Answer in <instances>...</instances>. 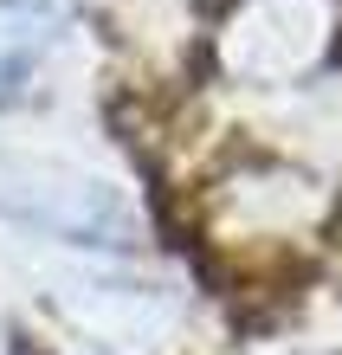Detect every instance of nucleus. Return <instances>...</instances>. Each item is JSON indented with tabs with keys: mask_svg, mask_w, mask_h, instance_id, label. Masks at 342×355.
<instances>
[{
	"mask_svg": "<svg viewBox=\"0 0 342 355\" xmlns=\"http://www.w3.org/2000/svg\"><path fill=\"white\" fill-rule=\"evenodd\" d=\"M0 355H7V343H0Z\"/></svg>",
	"mask_w": 342,
	"mask_h": 355,
	"instance_id": "obj_3",
	"label": "nucleus"
},
{
	"mask_svg": "<svg viewBox=\"0 0 342 355\" xmlns=\"http://www.w3.org/2000/svg\"><path fill=\"white\" fill-rule=\"evenodd\" d=\"M330 33V0H239L220 26V65L246 85H297L323 65Z\"/></svg>",
	"mask_w": 342,
	"mask_h": 355,
	"instance_id": "obj_1",
	"label": "nucleus"
},
{
	"mask_svg": "<svg viewBox=\"0 0 342 355\" xmlns=\"http://www.w3.org/2000/svg\"><path fill=\"white\" fill-rule=\"evenodd\" d=\"M58 46H65V13L52 0H0V103L26 97Z\"/></svg>",
	"mask_w": 342,
	"mask_h": 355,
	"instance_id": "obj_2",
	"label": "nucleus"
}]
</instances>
